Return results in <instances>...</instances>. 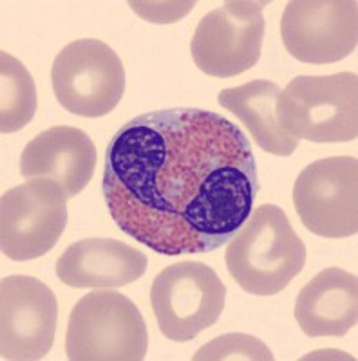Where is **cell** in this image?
<instances>
[{
  "mask_svg": "<svg viewBox=\"0 0 358 361\" xmlns=\"http://www.w3.org/2000/svg\"><path fill=\"white\" fill-rule=\"evenodd\" d=\"M257 159L230 119L193 107L131 119L107 147L103 197L118 228L167 257L210 253L250 217Z\"/></svg>",
  "mask_w": 358,
  "mask_h": 361,
  "instance_id": "obj_1",
  "label": "cell"
},
{
  "mask_svg": "<svg viewBox=\"0 0 358 361\" xmlns=\"http://www.w3.org/2000/svg\"><path fill=\"white\" fill-rule=\"evenodd\" d=\"M304 264V243L275 204L251 209L241 230L228 240V273L250 295H277L288 288Z\"/></svg>",
  "mask_w": 358,
  "mask_h": 361,
  "instance_id": "obj_2",
  "label": "cell"
},
{
  "mask_svg": "<svg viewBox=\"0 0 358 361\" xmlns=\"http://www.w3.org/2000/svg\"><path fill=\"white\" fill-rule=\"evenodd\" d=\"M280 127L297 140L347 143L358 135V76H295L277 99Z\"/></svg>",
  "mask_w": 358,
  "mask_h": 361,
  "instance_id": "obj_3",
  "label": "cell"
},
{
  "mask_svg": "<svg viewBox=\"0 0 358 361\" xmlns=\"http://www.w3.org/2000/svg\"><path fill=\"white\" fill-rule=\"evenodd\" d=\"M148 333L136 304L116 291H93L74 305L66 334L71 361H141Z\"/></svg>",
  "mask_w": 358,
  "mask_h": 361,
  "instance_id": "obj_4",
  "label": "cell"
},
{
  "mask_svg": "<svg viewBox=\"0 0 358 361\" xmlns=\"http://www.w3.org/2000/svg\"><path fill=\"white\" fill-rule=\"evenodd\" d=\"M227 288L212 267L203 262H177L154 279L150 304L160 333L167 340H193L219 320Z\"/></svg>",
  "mask_w": 358,
  "mask_h": 361,
  "instance_id": "obj_5",
  "label": "cell"
},
{
  "mask_svg": "<svg viewBox=\"0 0 358 361\" xmlns=\"http://www.w3.org/2000/svg\"><path fill=\"white\" fill-rule=\"evenodd\" d=\"M53 90L67 112L102 118L114 111L125 92V69L111 45L96 38L71 42L51 69Z\"/></svg>",
  "mask_w": 358,
  "mask_h": 361,
  "instance_id": "obj_6",
  "label": "cell"
},
{
  "mask_svg": "<svg viewBox=\"0 0 358 361\" xmlns=\"http://www.w3.org/2000/svg\"><path fill=\"white\" fill-rule=\"evenodd\" d=\"M69 195L47 179L8 190L0 199V247L11 260L40 259L56 246L67 226Z\"/></svg>",
  "mask_w": 358,
  "mask_h": 361,
  "instance_id": "obj_7",
  "label": "cell"
},
{
  "mask_svg": "<svg viewBox=\"0 0 358 361\" xmlns=\"http://www.w3.org/2000/svg\"><path fill=\"white\" fill-rule=\"evenodd\" d=\"M266 2L232 0L201 18L190 40L193 63L208 76L232 78L259 62Z\"/></svg>",
  "mask_w": 358,
  "mask_h": 361,
  "instance_id": "obj_8",
  "label": "cell"
},
{
  "mask_svg": "<svg viewBox=\"0 0 358 361\" xmlns=\"http://www.w3.org/2000/svg\"><path fill=\"white\" fill-rule=\"evenodd\" d=\"M293 202L302 224L324 238L358 231L357 157H326L308 164L295 180Z\"/></svg>",
  "mask_w": 358,
  "mask_h": 361,
  "instance_id": "obj_9",
  "label": "cell"
},
{
  "mask_svg": "<svg viewBox=\"0 0 358 361\" xmlns=\"http://www.w3.org/2000/svg\"><path fill=\"white\" fill-rule=\"evenodd\" d=\"M0 357L37 361L54 343L58 304L54 293L35 276L11 275L0 282Z\"/></svg>",
  "mask_w": 358,
  "mask_h": 361,
  "instance_id": "obj_10",
  "label": "cell"
},
{
  "mask_svg": "<svg viewBox=\"0 0 358 361\" xmlns=\"http://www.w3.org/2000/svg\"><path fill=\"white\" fill-rule=\"evenodd\" d=\"M354 0H293L280 20L285 47L304 63H335L350 56L358 44Z\"/></svg>",
  "mask_w": 358,
  "mask_h": 361,
  "instance_id": "obj_11",
  "label": "cell"
},
{
  "mask_svg": "<svg viewBox=\"0 0 358 361\" xmlns=\"http://www.w3.org/2000/svg\"><path fill=\"white\" fill-rule=\"evenodd\" d=\"M95 166L96 147L91 137L66 125L40 132L25 145L20 157V173L25 179L54 180L69 199L89 185Z\"/></svg>",
  "mask_w": 358,
  "mask_h": 361,
  "instance_id": "obj_12",
  "label": "cell"
},
{
  "mask_svg": "<svg viewBox=\"0 0 358 361\" xmlns=\"http://www.w3.org/2000/svg\"><path fill=\"white\" fill-rule=\"evenodd\" d=\"M147 255L114 238H83L56 260V276L76 289H118L147 271Z\"/></svg>",
  "mask_w": 358,
  "mask_h": 361,
  "instance_id": "obj_13",
  "label": "cell"
},
{
  "mask_svg": "<svg viewBox=\"0 0 358 361\" xmlns=\"http://www.w3.org/2000/svg\"><path fill=\"white\" fill-rule=\"evenodd\" d=\"M295 320L309 338H342L358 320V279L340 267H328L301 289Z\"/></svg>",
  "mask_w": 358,
  "mask_h": 361,
  "instance_id": "obj_14",
  "label": "cell"
},
{
  "mask_svg": "<svg viewBox=\"0 0 358 361\" xmlns=\"http://www.w3.org/2000/svg\"><path fill=\"white\" fill-rule=\"evenodd\" d=\"M280 87L268 80H253L244 85L225 89L217 102L222 109L237 116L251 137L264 152L279 157H290L299 147V140L280 127L277 118V99Z\"/></svg>",
  "mask_w": 358,
  "mask_h": 361,
  "instance_id": "obj_15",
  "label": "cell"
},
{
  "mask_svg": "<svg viewBox=\"0 0 358 361\" xmlns=\"http://www.w3.org/2000/svg\"><path fill=\"white\" fill-rule=\"evenodd\" d=\"M0 130L13 134L33 119L37 112V87L24 63L2 51L0 54Z\"/></svg>",
  "mask_w": 358,
  "mask_h": 361,
  "instance_id": "obj_16",
  "label": "cell"
},
{
  "mask_svg": "<svg viewBox=\"0 0 358 361\" xmlns=\"http://www.w3.org/2000/svg\"><path fill=\"white\" fill-rule=\"evenodd\" d=\"M272 350L256 336L241 333L222 334L210 343L203 345L193 354V361H222V360H250V361H273Z\"/></svg>",
  "mask_w": 358,
  "mask_h": 361,
  "instance_id": "obj_17",
  "label": "cell"
},
{
  "mask_svg": "<svg viewBox=\"0 0 358 361\" xmlns=\"http://www.w3.org/2000/svg\"><path fill=\"white\" fill-rule=\"evenodd\" d=\"M132 9L140 15L156 24H169L176 18L185 17L193 2H172V4H143V2H131Z\"/></svg>",
  "mask_w": 358,
  "mask_h": 361,
  "instance_id": "obj_18",
  "label": "cell"
}]
</instances>
